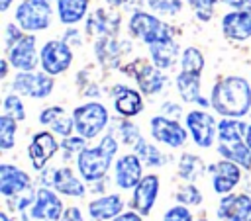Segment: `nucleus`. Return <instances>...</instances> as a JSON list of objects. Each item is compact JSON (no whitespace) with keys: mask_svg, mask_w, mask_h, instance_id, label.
I'll list each match as a JSON object with an SVG mask.
<instances>
[{"mask_svg":"<svg viewBox=\"0 0 251 221\" xmlns=\"http://www.w3.org/2000/svg\"><path fill=\"white\" fill-rule=\"evenodd\" d=\"M216 215L220 221H249L251 217V196L245 192H231L220 198Z\"/></svg>","mask_w":251,"mask_h":221,"instance_id":"nucleus-19","label":"nucleus"},{"mask_svg":"<svg viewBox=\"0 0 251 221\" xmlns=\"http://www.w3.org/2000/svg\"><path fill=\"white\" fill-rule=\"evenodd\" d=\"M86 141L88 139H84V137H80L78 133L76 135H71V137H63V141H61V149H63V153H65V158H71V156H78V153L86 147Z\"/></svg>","mask_w":251,"mask_h":221,"instance_id":"nucleus-38","label":"nucleus"},{"mask_svg":"<svg viewBox=\"0 0 251 221\" xmlns=\"http://www.w3.org/2000/svg\"><path fill=\"white\" fill-rule=\"evenodd\" d=\"M55 76L47 74L45 70H18L12 80V92L31 98L43 100L53 94Z\"/></svg>","mask_w":251,"mask_h":221,"instance_id":"nucleus-7","label":"nucleus"},{"mask_svg":"<svg viewBox=\"0 0 251 221\" xmlns=\"http://www.w3.org/2000/svg\"><path fill=\"white\" fill-rule=\"evenodd\" d=\"M190 10L194 12L196 20L202 22V23H208L212 18H214V12H216V6L220 0H186Z\"/></svg>","mask_w":251,"mask_h":221,"instance_id":"nucleus-36","label":"nucleus"},{"mask_svg":"<svg viewBox=\"0 0 251 221\" xmlns=\"http://www.w3.org/2000/svg\"><path fill=\"white\" fill-rule=\"evenodd\" d=\"M112 221H143V215L135 209H124L120 215H116Z\"/></svg>","mask_w":251,"mask_h":221,"instance_id":"nucleus-45","label":"nucleus"},{"mask_svg":"<svg viewBox=\"0 0 251 221\" xmlns=\"http://www.w3.org/2000/svg\"><path fill=\"white\" fill-rule=\"evenodd\" d=\"M143 166L145 164L135 151L118 156L114 162V184L126 192L133 190L143 178Z\"/></svg>","mask_w":251,"mask_h":221,"instance_id":"nucleus-16","label":"nucleus"},{"mask_svg":"<svg viewBox=\"0 0 251 221\" xmlns=\"http://www.w3.org/2000/svg\"><path fill=\"white\" fill-rule=\"evenodd\" d=\"M184 125L190 133L192 143L198 149L214 147V143L218 139V121L210 111H206L204 108L188 110L184 113Z\"/></svg>","mask_w":251,"mask_h":221,"instance_id":"nucleus-8","label":"nucleus"},{"mask_svg":"<svg viewBox=\"0 0 251 221\" xmlns=\"http://www.w3.org/2000/svg\"><path fill=\"white\" fill-rule=\"evenodd\" d=\"M112 96V104L114 110L120 117H135L145 110V102H143V92L126 84H114L110 90Z\"/></svg>","mask_w":251,"mask_h":221,"instance_id":"nucleus-18","label":"nucleus"},{"mask_svg":"<svg viewBox=\"0 0 251 221\" xmlns=\"http://www.w3.org/2000/svg\"><path fill=\"white\" fill-rule=\"evenodd\" d=\"M161 113L178 119V117L182 115V108H180L178 104H175V102H165V104L161 106Z\"/></svg>","mask_w":251,"mask_h":221,"instance_id":"nucleus-44","label":"nucleus"},{"mask_svg":"<svg viewBox=\"0 0 251 221\" xmlns=\"http://www.w3.org/2000/svg\"><path fill=\"white\" fill-rule=\"evenodd\" d=\"M110 8H122V6H127L129 4V0H104Z\"/></svg>","mask_w":251,"mask_h":221,"instance_id":"nucleus-48","label":"nucleus"},{"mask_svg":"<svg viewBox=\"0 0 251 221\" xmlns=\"http://www.w3.org/2000/svg\"><path fill=\"white\" fill-rule=\"evenodd\" d=\"M175 86L184 104H194L200 108H210V98L202 96V74H192L180 70L175 76Z\"/></svg>","mask_w":251,"mask_h":221,"instance_id":"nucleus-22","label":"nucleus"},{"mask_svg":"<svg viewBox=\"0 0 251 221\" xmlns=\"http://www.w3.org/2000/svg\"><path fill=\"white\" fill-rule=\"evenodd\" d=\"M16 135H18V119L2 113L0 115V149L10 151L16 147Z\"/></svg>","mask_w":251,"mask_h":221,"instance_id":"nucleus-34","label":"nucleus"},{"mask_svg":"<svg viewBox=\"0 0 251 221\" xmlns=\"http://www.w3.org/2000/svg\"><path fill=\"white\" fill-rule=\"evenodd\" d=\"M120 68L126 74L135 78L137 88L143 92V96H155L167 84V76L163 74V70L145 59H133L131 63H127L126 66H120Z\"/></svg>","mask_w":251,"mask_h":221,"instance_id":"nucleus-10","label":"nucleus"},{"mask_svg":"<svg viewBox=\"0 0 251 221\" xmlns=\"http://www.w3.org/2000/svg\"><path fill=\"white\" fill-rule=\"evenodd\" d=\"M149 131L155 143H161L169 149H180L186 145L188 141V129L186 125H182L178 119L169 117V115H153L149 119Z\"/></svg>","mask_w":251,"mask_h":221,"instance_id":"nucleus-11","label":"nucleus"},{"mask_svg":"<svg viewBox=\"0 0 251 221\" xmlns=\"http://www.w3.org/2000/svg\"><path fill=\"white\" fill-rule=\"evenodd\" d=\"M127 33L145 45L175 39L173 25L163 22L153 12H145V10H133L131 12V16L127 18Z\"/></svg>","mask_w":251,"mask_h":221,"instance_id":"nucleus-4","label":"nucleus"},{"mask_svg":"<svg viewBox=\"0 0 251 221\" xmlns=\"http://www.w3.org/2000/svg\"><path fill=\"white\" fill-rule=\"evenodd\" d=\"M59 221H86V219H84L80 207H76V205H69V207H65V211H63V215H61Z\"/></svg>","mask_w":251,"mask_h":221,"instance_id":"nucleus-43","label":"nucleus"},{"mask_svg":"<svg viewBox=\"0 0 251 221\" xmlns=\"http://www.w3.org/2000/svg\"><path fill=\"white\" fill-rule=\"evenodd\" d=\"M75 53L65 39H49L39 49V68L51 76L65 74L73 65Z\"/></svg>","mask_w":251,"mask_h":221,"instance_id":"nucleus-9","label":"nucleus"},{"mask_svg":"<svg viewBox=\"0 0 251 221\" xmlns=\"http://www.w3.org/2000/svg\"><path fill=\"white\" fill-rule=\"evenodd\" d=\"M65 211L61 194L55 188L41 186L35 192V201L27 209V215L31 219H49V221H59Z\"/></svg>","mask_w":251,"mask_h":221,"instance_id":"nucleus-15","label":"nucleus"},{"mask_svg":"<svg viewBox=\"0 0 251 221\" xmlns=\"http://www.w3.org/2000/svg\"><path fill=\"white\" fill-rule=\"evenodd\" d=\"M29 188H31V176L24 168L10 162L0 164V194L4 198L18 196Z\"/></svg>","mask_w":251,"mask_h":221,"instance_id":"nucleus-23","label":"nucleus"},{"mask_svg":"<svg viewBox=\"0 0 251 221\" xmlns=\"http://www.w3.org/2000/svg\"><path fill=\"white\" fill-rule=\"evenodd\" d=\"M175 199H176V203L194 207V205H200L204 198H202L200 188H198L194 182H182V184H178L176 190H175Z\"/></svg>","mask_w":251,"mask_h":221,"instance_id":"nucleus-33","label":"nucleus"},{"mask_svg":"<svg viewBox=\"0 0 251 221\" xmlns=\"http://www.w3.org/2000/svg\"><path fill=\"white\" fill-rule=\"evenodd\" d=\"M163 221H196V219H194V215H192L188 205L176 203V205H171L163 213Z\"/></svg>","mask_w":251,"mask_h":221,"instance_id":"nucleus-40","label":"nucleus"},{"mask_svg":"<svg viewBox=\"0 0 251 221\" xmlns=\"http://www.w3.org/2000/svg\"><path fill=\"white\" fill-rule=\"evenodd\" d=\"M127 49H129V43L118 41L116 35H102L96 41L94 53H96L98 63H102L106 66H118L124 51H127Z\"/></svg>","mask_w":251,"mask_h":221,"instance_id":"nucleus-25","label":"nucleus"},{"mask_svg":"<svg viewBox=\"0 0 251 221\" xmlns=\"http://www.w3.org/2000/svg\"><path fill=\"white\" fill-rule=\"evenodd\" d=\"M53 20V6L49 0H20L14 10V22L27 33L45 31Z\"/></svg>","mask_w":251,"mask_h":221,"instance_id":"nucleus-6","label":"nucleus"},{"mask_svg":"<svg viewBox=\"0 0 251 221\" xmlns=\"http://www.w3.org/2000/svg\"><path fill=\"white\" fill-rule=\"evenodd\" d=\"M24 33H25V31H24L16 22L6 23V29H4V49H6V47H10L12 43H16Z\"/></svg>","mask_w":251,"mask_h":221,"instance_id":"nucleus-42","label":"nucleus"},{"mask_svg":"<svg viewBox=\"0 0 251 221\" xmlns=\"http://www.w3.org/2000/svg\"><path fill=\"white\" fill-rule=\"evenodd\" d=\"M126 209V201L120 194H104L88 201V215L92 221H112Z\"/></svg>","mask_w":251,"mask_h":221,"instance_id":"nucleus-24","label":"nucleus"},{"mask_svg":"<svg viewBox=\"0 0 251 221\" xmlns=\"http://www.w3.org/2000/svg\"><path fill=\"white\" fill-rule=\"evenodd\" d=\"M222 33L226 39L241 43L251 39V10H229L222 16L220 22Z\"/></svg>","mask_w":251,"mask_h":221,"instance_id":"nucleus-20","label":"nucleus"},{"mask_svg":"<svg viewBox=\"0 0 251 221\" xmlns=\"http://www.w3.org/2000/svg\"><path fill=\"white\" fill-rule=\"evenodd\" d=\"M249 82H251V80H249Z\"/></svg>","mask_w":251,"mask_h":221,"instance_id":"nucleus-55","label":"nucleus"},{"mask_svg":"<svg viewBox=\"0 0 251 221\" xmlns=\"http://www.w3.org/2000/svg\"><path fill=\"white\" fill-rule=\"evenodd\" d=\"M145 4L157 16H178L182 12V0H147Z\"/></svg>","mask_w":251,"mask_h":221,"instance_id":"nucleus-37","label":"nucleus"},{"mask_svg":"<svg viewBox=\"0 0 251 221\" xmlns=\"http://www.w3.org/2000/svg\"><path fill=\"white\" fill-rule=\"evenodd\" d=\"M49 186L55 188L61 196L67 198H84L86 196V186L82 176L69 168V166H59L51 170V178H49Z\"/></svg>","mask_w":251,"mask_h":221,"instance_id":"nucleus-21","label":"nucleus"},{"mask_svg":"<svg viewBox=\"0 0 251 221\" xmlns=\"http://www.w3.org/2000/svg\"><path fill=\"white\" fill-rule=\"evenodd\" d=\"M112 121H114V127L110 131L116 137H120L124 145H127V147L133 149L137 145V141L143 137L141 131H139V127L133 121H129V117H120V119H112Z\"/></svg>","mask_w":251,"mask_h":221,"instance_id":"nucleus-32","label":"nucleus"},{"mask_svg":"<svg viewBox=\"0 0 251 221\" xmlns=\"http://www.w3.org/2000/svg\"><path fill=\"white\" fill-rule=\"evenodd\" d=\"M59 149H61V143L55 139V133L51 129L37 131L27 145V160L31 168L37 172L45 170L47 162L57 155Z\"/></svg>","mask_w":251,"mask_h":221,"instance_id":"nucleus-13","label":"nucleus"},{"mask_svg":"<svg viewBox=\"0 0 251 221\" xmlns=\"http://www.w3.org/2000/svg\"><path fill=\"white\" fill-rule=\"evenodd\" d=\"M133 151L139 155V158L143 160V164L145 166H149V168H159V166H163L169 158H167V155L163 153V151H159L153 143H149V141H145V137H141L139 141H137V145L133 147Z\"/></svg>","mask_w":251,"mask_h":221,"instance_id":"nucleus-31","label":"nucleus"},{"mask_svg":"<svg viewBox=\"0 0 251 221\" xmlns=\"http://www.w3.org/2000/svg\"><path fill=\"white\" fill-rule=\"evenodd\" d=\"M159 192H161V178L157 174H153V172L143 174L139 184L131 190V199H129L131 209H135L143 217H147L151 213L153 205L157 203Z\"/></svg>","mask_w":251,"mask_h":221,"instance_id":"nucleus-17","label":"nucleus"},{"mask_svg":"<svg viewBox=\"0 0 251 221\" xmlns=\"http://www.w3.org/2000/svg\"><path fill=\"white\" fill-rule=\"evenodd\" d=\"M73 119H75V133H78L88 141L98 137L112 121L108 108L98 100H90L76 106L73 110Z\"/></svg>","mask_w":251,"mask_h":221,"instance_id":"nucleus-5","label":"nucleus"},{"mask_svg":"<svg viewBox=\"0 0 251 221\" xmlns=\"http://www.w3.org/2000/svg\"><path fill=\"white\" fill-rule=\"evenodd\" d=\"M247 123L243 117H222L218 121L216 149L222 158L237 162L243 170H251V149L245 141Z\"/></svg>","mask_w":251,"mask_h":221,"instance_id":"nucleus-3","label":"nucleus"},{"mask_svg":"<svg viewBox=\"0 0 251 221\" xmlns=\"http://www.w3.org/2000/svg\"><path fill=\"white\" fill-rule=\"evenodd\" d=\"M178 65H180V70H184V72L202 74L204 68H206V57H204V53H202L198 47L188 45V47L182 49Z\"/></svg>","mask_w":251,"mask_h":221,"instance_id":"nucleus-30","label":"nucleus"},{"mask_svg":"<svg viewBox=\"0 0 251 221\" xmlns=\"http://www.w3.org/2000/svg\"><path fill=\"white\" fill-rule=\"evenodd\" d=\"M206 170H208L206 162L194 153H182L176 164V174L184 182H196L200 176L206 174Z\"/></svg>","mask_w":251,"mask_h":221,"instance_id":"nucleus-29","label":"nucleus"},{"mask_svg":"<svg viewBox=\"0 0 251 221\" xmlns=\"http://www.w3.org/2000/svg\"><path fill=\"white\" fill-rule=\"evenodd\" d=\"M210 178H212V190L218 196H226L231 194L239 184H241V176H243V168L227 158H220L218 162L208 166Z\"/></svg>","mask_w":251,"mask_h":221,"instance_id":"nucleus-14","label":"nucleus"},{"mask_svg":"<svg viewBox=\"0 0 251 221\" xmlns=\"http://www.w3.org/2000/svg\"><path fill=\"white\" fill-rule=\"evenodd\" d=\"M0 221H14V219L10 217V213H6V211H2V213H0Z\"/></svg>","mask_w":251,"mask_h":221,"instance_id":"nucleus-51","label":"nucleus"},{"mask_svg":"<svg viewBox=\"0 0 251 221\" xmlns=\"http://www.w3.org/2000/svg\"><path fill=\"white\" fill-rule=\"evenodd\" d=\"M63 113H67L63 106H47V108H43V110L39 111V123L45 125V127H49V125H51L57 117H61Z\"/></svg>","mask_w":251,"mask_h":221,"instance_id":"nucleus-41","label":"nucleus"},{"mask_svg":"<svg viewBox=\"0 0 251 221\" xmlns=\"http://www.w3.org/2000/svg\"><path fill=\"white\" fill-rule=\"evenodd\" d=\"M6 59L16 70H35L39 66V49L35 33H24L16 43L6 47Z\"/></svg>","mask_w":251,"mask_h":221,"instance_id":"nucleus-12","label":"nucleus"},{"mask_svg":"<svg viewBox=\"0 0 251 221\" xmlns=\"http://www.w3.org/2000/svg\"><path fill=\"white\" fill-rule=\"evenodd\" d=\"M90 0H55L57 20L63 25H76L78 22L86 20Z\"/></svg>","mask_w":251,"mask_h":221,"instance_id":"nucleus-28","label":"nucleus"},{"mask_svg":"<svg viewBox=\"0 0 251 221\" xmlns=\"http://www.w3.org/2000/svg\"><path fill=\"white\" fill-rule=\"evenodd\" d=\"M210 108L222 117H245L251 111V82L241 74H227L214 82Z\"/></svg>","mask_w":251,"mask_h":221,"instance_id":"nucleus-1","label":"nucleus"},{"mask_svg":"<svg viewBox=\"0 0 251 221\" xmlns=\"http://www.w3.org/2000/svg\"><path fill=\"white\" fill-rule=\"evenodd\" d=\"M120 27V16L106 12L104 8H98L90 16H86V33L88 35H116Z\"/></svg>","mask_w":251,"mask_h":221,"instance_id":"nucleus-27","label":"nucleus"},{"mask_svg":"<svg viewBox=\"0 0 251 221\" xmlns=\"http://www.w3.org/2000/svg\"><path fill=\"white\" fill-rule=\"evenodd\" d=\"M196 221H210V219H206V217H200V219H196Z\"/></svg>","mask_w":251,"mask_h":221,"instance_id":"nucleus-52","label":"nucleus"},{"mask_svg":"<svg viewBox=\"0 0 251 221\" xmlns=\"http://www.w3.org/2000/svg\"><path fill=\"white\" fill-rule=\"evenodd\" d=\"M10 66H12V65H10L8 59H2V61H0V78H6V76H8Z\"/></svg>","mask_w":251,"mask_h":221,"instance_id":"nucleus-47","label":"nucleus"},{"mask_svg":"<svg viewBox=\"0 0 251 221\" xmlns=\"http://www.w3.org/2000/svg\"><path fill=\"white\" fill-rule=\"evenodd\" d=\"M245 141H247V145H249V149H251V123H247V131H245Z\"/></svg>","mask_w":251,"mask_h":221,"instance_id":"nucleus-50","label":"nucleus"},{"mask_svg":"<svg viewBox=\"0 0 251 221\" xmlns=\"http://www.w3.org/2000/svg\"><path fill=\"white\" fill-rule=\"evenodd\" d=\"M33 221H49V219H33Z\"/></svg>","mask_w":251,"mask_h":221,"instance_id":"nucleus-53","label":"nucleus"},{"mask_svg":"<svg viewBox=\"0 0 251 221\" xmlns=\"http://www.w3.org/2000/svg\"><path fill=\"white\" fill-rule=\"evenodd\" d=\"M12 4H14V0H0V12H8Z\"/></svg>","mask_w":251,"mask_h":221,"instance_id":"nucleus-49","label":"nucleus"},{"mask_svg":"<svg viewBox=\"0 0 251 221\" xmlns=\"http://www.w3.org/2000/svg\"><path fill=\"white\" fill-rule=\"evenodd\" d=\"M147 49H149L151 63L155 66H159L161 70L173 68L180 61V53H182L175 39H167V41H159V43L147 45Z\"/></svg>","mask_w":251,"mask_h":221,"instance_id":"nucleus-26","label":"nucleus"},{"mask_svg":"<svg viewBox=\"0 0 251 221\" xmlns=\"http://www.w3.org/2000/svg\"><path fill=\"white\" fill-rule=\"evenodd\" d=\"M249 221H251V217H249Z\"/></svg>","mask_w":251,"mask_h":221,"instance_id":"nucleus-54","label":"nucleus"},{"mask_svg":"<svg viewBox=\"0 0 251 221\" xmlns=\"http://www.w3.org/2000/svg\"><path fill=\"white\" fill-rule=\"evenodd\" d=\"M2 113L18 119V121H24L25 119V106L22 102V96L16 94V92H8L4 98H2Z\"/></svg>","mask_w":251,"mask_h":221,"instance_id":"nucleus-35","label":"nucleus"},{"mask_svg":"<svg viewBox=\"0 0 251 221\" xmlns=\"http://www.w3.org/2000/svg\"><path fill=\"white\" fill-rule=\"evenodd\" d=\"M49 129L55 133V135H59V137H71L73 133H75V119H73V113L69 115V113H63L61 117H57L51 125H49Z\"/></svg>","mask_w":251,"mask_h":221,"instance_id":"nucleus-39","label":"nucleus"},{"mask_svg":"<svg viewBox=\"0 0 251 221\" xmlns=\"http://www.w3.org/2000/svg\"><path fill=\"white\" fill-rule=\"evenodd\" d=\"M120 143L112 131L102 135V139L94 147H84L78 156L75 158L76 170L82 176L84 182H96L104 180L108 170L114 166L116 156H118Z\"/></svg>","mask_w":251,"mask_h":221,"instance_id":"nucleus-2","label":"nucleus"},{"mask_svg":"<svg viewBox=\"0 0 251 221\" xmlns=\"http://www.w3.org/2000/svg\"><path fill=\"white\" fill-rule=\"evenodd\" d=\"M49 2H51V0H49Z\"/></svg>","mask_w":251,"mask_h":221,"instance_id":"nucleus-56","label":"nucleus"},{"mask_svg":"<svg viewBox=\"0 0 251 221\" xmlns=\"http://www.w3.org/2000/svg\"><path fill=\"white\" fill-rule=\"evenodd\" d=\"M231 10H251V0H222Z\"/></svg>","mask_w":251,"mask_h":221,"instance_id":"nucleus-46","label":"nucleus"}]
</instances>
